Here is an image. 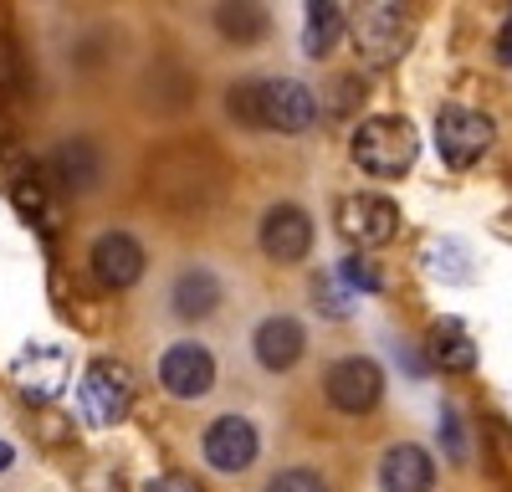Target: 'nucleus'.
<instances>
[{
  "instance_id": "9b49d317",
  "label": "nucleus",
  "mask_w": 512,
  "mask_h": 492,
  "mask_svg": "<svg viewBox=\"0 0 512 492\" xmlns=\"http://www.w3.org/2000/svg\"><path fill=\"white\" fill-rule=\"evenodd\" d=\"M354 47H359V57L369 67L400 62V52H405V21H400V11L395 6H369L354 21Z\"/></svg>"
},
{
  "instance_id": "7ed1b4c3",
  "label": "nucleus",
  "mask_w": 512,
  "mask_h": 492,
  "mask_svg": "<svg viewBox=\"0 0 512 492\" xmlns=\"http://www.w3.org/2000/svg\"><path fill=\"white\" fill-rule=\"evenodd\" d=\"M134 405V369L123 359L103 354L82 369V385H77V410L88 426H118Z\"/></svg>"
},
{
  "instance_id": "f257e3e1",
  "label": "nucleus",
  "mask_w": 512,
  "mask_h": 492,
  "mask_svg": "<svg viewBox=\"0 0 512 492\" xmlns=\"http://www.w3.org/2000/svg\"><path fill=\"white\" fill-rule=\"evenodd\" d=\"M231 113L246 129H277V134H308L318 118V98L308 82L272 77V82H241L231 88Z\"/></svg>"
},
{
  "instance_id": "f8f14e48",
  "label": "nucleus",
  "mask_w": 512,
  "mask_h": 492,
  "mask_svg": "<svg viewBox=\"0 0 512 492\" xmlns=\"http://www.w3.org/2000/svg\"><path fill=\"white\" fill-rule=\"evenodd\" d=\"M256 426L246 416H221V421H210L205 431V462L216 467V472H246L256 462Z\"/></svg>"
},
{
  "instance_id": "aec40b11",
  "label": "nucleus",
  "mask_w": 512,
  "mask_h": 492,
  "mask_svg": "<svg viewBox=\"0 0 512 492\" xmlns=\"http://www.w3.org/2000/svg\"><path fill=\"white\" fill-rule=\"evenodd\" d=\"M425 267H431L436 277H451V282L472 277V262H466L461 241H431V246H425Z\"/></svg>"
},
{
  "instance_id": "f03ea898",
  "label": "nucleus",
  "mask_w": 512,
  "mask_h": 492,
  "mask_svg": "<svg viewBox=\"0 0 512 492\" xmlns=\"http://www.w3.org/2000/svg\"><path fill=\"white\" fill-rule=\"evenodd\" d=\"M420 154V139L410 129V118H395V113H374L354 129V164L374 180H400L410 175V164Z\"/></svg>"
},
{
  "instance_id": "9d476101",
  "label": "nucleus",
  "mask_w": 512,
  "mask_h": 492,
  "mask_svg": "<svg viewBox=\"0 0 512 492\" xmlns=\"http://www.w3.org/2000/svg\"><path fill=\"white\" fill-rule=\"evenodd\" d=\"M93 277L103 293H128L144 277V246L128 231H108L93 241Z\"/></svg>"
},
{
  "instance_id": "a878e982",
  "label": "nucleus",
  "mask_w": 512,
  "mask_h": 492,
  "mask_svg": "<svg viewBox=\"0 0 512 492\" xmlns=\"http://www.w3.org/2000/svg\"><path fill=\"white\" fill-rule=\"evenodd\" d=\"M492 441H497V451H502V467L512 472V431H507L502 421H492Z\"/></svg>"
},
{
  "instance_id": "0eeeda50",
  "label": "nucleus",
  "mask_w": 512,
  "mask_h": 492,
  "mask_svg": "<svg viewBox=\"0 0 512 492\" xmlns=\"http://www.w3.org/2000/svg\"><path fill=\"white\" fill-rule=\"evenodd\" d=\"M11 380L31 400H57L72 380V354L62 344H26L11 364Z\"/></svg>"
},
{
  "instance_id": "20e7f679",
  "label": "nucleus",
  "mask_w": 512,
  "mask_h": 492,
  "mask_svg": "<svg viewBox=\"0 0 512 492\" xmlns=\"http://www.w3.org/2000/svg\"><path fill=\"white\" fill-rule=\"evenodd\" d=\"M400 231V211L390 195H374V190H354L338 200V236H344L349 246H359V252H374V246H384Z\"/></svg>"
},
{
  "instance_id": "bb28decb",
  "label": "nucleus",
  "mask_w": 512,
  "mask_h": 492,
  "mask_svg": "<svg viewBox=\"0 0 512 492\" xmlns=\"http://www.w3.org/2000/svg\"><path fill=\"white\" fill-rule=\"evenodd\" d=\"M497 57L512 67V16H507V26H502V36H497Z\"/></svg>"
},
{
  "instance_id": "6e6552de",
  "label": "nucleus",
  "mask_w": 512,
  "mask_h": 492,
  "mask_svg": "<svg viewBox=\"0 0 512 492\" xmlns=\"http://www.w3.org/2000/svg\"><path fill=\"white\" fill-rule=\"evenodd\" d=\"M262 252L282 267L303 262L313 252V216L303 211V205H272V211L262 216Z\"/></svg>"
},
{
  "instance_id": "4be33fe9",
  "label": "nucleus",
  "mask_w": 512,
  "mask_h": 492,
  "mask_svg": "<svg viewBox=\"0 0 512 492\" xmlns=\"http://www.w3.org/2000/svg\"><path fill=\"white\" fill-rule=\"evenodd\" d=\"M267 492H328L318 472H303V467H292V472H277L267 482Z\"/></svg>"
},
{
  "instance_id": "f3484780",
  "label": "nucleus",
  "mask_w": 512,
  "mask_h": 492,
  "mask_svg": "<svg viewBox=\"0 0 512 492\" xmlns=\"http://www.w3.org/2000/svg\"><path fill=\"white\" fill-rule=\"evenodd\" d=\"M216 303H221L216 272H205V267L180 272V282H175V313L180 318H205V313H216Z\"/></svg>"
},
{
  "instance_id": "a211bd4d",
  "label": "nucleus",
  "mask_w": 512,
  "mask_h": 492,
  "mask_svg": "<svg viewBox=\"0 0 512 492\" xmlns=\"http://www.w3.org/2000/svg\"><path fill=\"white\" fill-rule=\"evenodd\" d=\"M6 190H11V200H16V211H21L26 221H36V226H52V216H57V205H52V195L41 190V180H36L31 170H26L21 180H11Z\"/></svg>"
},
{
  "instance_id": "2eb2a0df",
  "label": "nucleus",
  "mask_w": 512,
  "mask_h": 492,
  "mask_svg": "<svg viewBox=\"0 0 512 492\" xmlns=\"http://www.w3.org/2000/svg\"><path fill=\"white\" fill-rule=\"evenodd\" d=\"M431 359L446 369V375H466V369L477 364V344H472L461 318H436L431 323Z\"/></svg>"
},
{
  "instance_id": "412c9836",
  "label": "nucleus",
  "mask_w": 512,
  "mask_h": 492,
  "mask_svg": "<svg viewBox=\"0 0 512 492\" xmlns=\"http://www.w3.org/2000/svg\"><path fill=\"white\" fill-rule=\"evenodd\" d=\"M77 492H123V472L113 462H88L77 472Z\"/></svg>"
},
{
  "instance_id": "ddd939ff",
  "label": "nucleus",
  "mask_w": 512,
  "mask_h": 492,
  "mask_svg": "<svg viewBox=\"0 0 512 492\" xmlns=\"http://www.w3.org/2000/svg\"><path fill=\"white\" fill-rule=\"evenodd\" d=\"M379 487L384 492H431L436 487V462L425 446H390L379 462Z\"/></svg>"
},
{
  "instance_id": "393cba45",
  "label": "nucleus",
  "mask_w": 512,
  "mask_h": 492,
  "mask_svg": "<svg viewBox=\"0 0 512 492\" xmlns=\"http://www.w3.org/2000/svg\"><path fill=\"white\" fill-rule=\"evenodd\" d=\"M144 492H200V482H190L185 472H164V477H154Z\"/></svg>"
},
{
  "instance_id": "4468645a",
  "label": "nucleus",
  "mask_w": 512,
  "mask_h": 492,
  "mask_svg": "<svg viewBox=\"0 0 512 492\" xmlns=\"http://www.w3.org/2000/svg\"><path fill=\"white\" fill-rule=\"evenodd\" d=\"M251 349H256V364L272 369V375H277V369H292L297 359H303V349H308V339H303V323L287 318V313H277V318H267L262 328H256Z\"/></svg>"
},
{
  "instance_id": "dca6fc26",
  "label": "nucleus",
  "mask_w": 512,
  "mask_h": 492,
  "mask_svg": "<svg viewBox=\"0 0 512 492\" xmlns=\"http://www.w3.org/2000/svg\"><path fill=\"white\" fill-rule=\"evenodd\" d=\"M344 31H349L344 6H333V0H323V6H308V21H303V52H308V57H328L338 41H344Z\"/></svg>"
},
{
  "instance_id": "cd10ccee",
  "label": "nucleus",
  "mask_w": 512,
  "mask_h": 492,
  "mask_svg": "<svg viewBox=\"0 0 512 492\" xmlns=\"http://www.w3.org/2000/svg\"><path fill=\"white\" fill-rule=\"evenodd\" d=\"M11 462H16V451H11V441H0V472H6Z\"/></svg>"
},
{
  "instance_id": "b1692460",
  "label": "nucleus",
  "mask_w": 512,
  "mask_h": 492,
  "mask_svg": "<svg viewBox=\"0 0 512 492\" xmlns=\"http://www.w3.org/2000/svg\"><path fill=\"white\" fill-rule=\"evenodd\" d=\"M344 282L354 287V293H374V287H379V272H374L369 257H349V262H344Z\"/></svg>"
},
{
  "instance_id": "423d86ee",
  "label": "nucleus",
  "mask_w": 512,
  "mask_h": 492,
  "mask_svg": "<svg viewBox=\"0 0 512 492\" xmlns=\"http://www.w3.org/2000/svg\"><path fill=\"white\" fill-rule=\"evenodd\" d=\"M333 410H344V416H369V410L379 405L384 395V375H379V364L364 359V354H349V359H338L328 369V380H323Z\"/></svg>"
},
{
  "instance_id": "5701e85b",
  "label": "nucleus",
  "mask_w": 512,
  "mask_h": 492,
  "mask_svg": "<svg viewBox=\"0 0 512 492\" xmlns=\"http://www.w3.org/2000/svg\"><path fill=\"white\" fill-rule=\"evenodd\" d=\"M221 31L226 36H256V31H262V16H256L251 6H226L221 11Z\"/></svg>"
},
{
  "instance_id": "39448f33",
  "label": "nucleus",
  "mask_w": 512,
  "mask_h": 492,
  "mask_svg": "<svg viewBox=\"0 0 512 492\" xmlns=\"http://www.w3.org/2000/svg\"><path fill=\"white\" fill-rule=\"evenodd\" d=\"M436 149L451 170H472V164L492 149V118L477 108H441L436 113Z\"/></svg>"
},
{
  "instance_id": "6ab92c4d",
  "label": "nucleus",
  "mask_w": 512,
  "mask_h": 492,
  "mask_svg": "<svg viewBox=\"0 0 512 492\" xmlns=\"http://www.w3.org/2000/svg\"><path fill=\"white\" fill-rule=\"evenodd\" d=\"M313 303H318L328 318H349L354 303H359V293L344 282V272H323V277L313 282Z\"/></svg>"
},
{
  "instance_id": "1a4fd4ad",
  "label": "nucleus",
  "mask_w": 512,
  "mask_h": 492,
  "mask_svg": "<svg viewBox=\"0 0 512 492\" xmlns=\"http://www.w3.org/2000/svg\"><path fill=\"white\" fill-rule=\"evenodd\" d=\"M159 385L175 395V400H200V395H210V385H216V359H210V349H200V344L164 349Z\"/></svg>"
}]
</instances>
